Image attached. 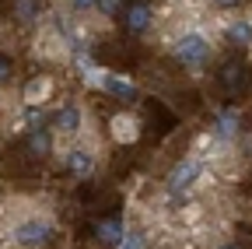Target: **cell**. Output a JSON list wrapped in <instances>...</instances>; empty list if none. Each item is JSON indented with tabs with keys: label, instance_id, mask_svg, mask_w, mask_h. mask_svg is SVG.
I'll return each instance as SVG.
<instances>
[{
	"label": "cell",
	"instance_id": "obj_1",
	"mask_svg": "<svg viewBox=\"0 0 252 249\" xmlns=\"http://www.w3.org/2000/svg\"><path fill=\"white\" fill-rule=\"evenodd\" d=\"M60 239V217L39 197H14L4 200L0 242L4 249H49Z\"/></svg>",
	"mask_w": 252,
	"mask_h": 249
},
{
	"label": "cell",
	"instance_id": "obj_2",
	"mask_svg": "<svg viewBox=\"0 0 252 249\" xmlns=\"http://www.w3.org/2000/svg\"><path fill=\"white\" fill-rule=\"evenodd\" d=\"M172 60L189 74V77H200L217 56V42H214V32H207L203 25H193V28H182L175 39L165 42Z\"/></svg>",
	"mask_w": 252,
	"mask_h": 249
},
{
	"label": "cell",
	"instance_id": "obj_3",
	"mask_svg": "<svg viewBox=\"0 0 252 249\" xmlns=\"http://www.w3.org/2000/svg\"><path fill=\"white\" fill-rule=\"evenodd\" d=\"M53 158H56V165H60V172H63V176L88 179V176H94V169H98V165H102V158H105V151H102V137H94L91 123H88V130H84L74 144L56 147Z\"/></svg>",
	"mask_w": 252,
	"mask_h": 249
},
{
	"label": "cell",
	"instance_id": "obj_4",
	"mask_svg": "<svg viewBox=\"0 0 252 249\" xmlns=\"http://www.w3.org/2000/svg\"><path fill=\"white\" fill-rule=\"evenodd\" d=\"M84 77H88V84H94V88H98L102 95H109V99H116V102H123V106H137V102L144 99V88H140L133 77L119 74V71L88 67V71H84Z\"/></svg>",
	"mask_w": 252,
	"mask_h": 249
},
{
	"label": "cell",
	"instance_id": "obj_5",
	"mask_svg": "<svg viewBox=\"0 0 252 249\" xmlns=\"http://www.w3.org/2000/svg\"><path fill=\"white\" fill-rule=\"evenodd\" d=\"M32 56L42 60V64H70V42L63 36V28L46 18L35 28V39H32Z\"/></svg>",
	"mask_w": 252,
	"mask_h": 249
},
{
	"label": "cell",
	"instance_id": "obj_6",
	"mask_svg": "<svg viewBox=\"0 0 252 249\" xmlns=\"http://www.w3.org/2000/svg\"><path fill=\"white\" fill-rule=\"evenodd\" d=\"M49 130L56 137V147H67L74 144L84 130H88V109L81 102H67V106H60L49 119Z\"/></svg>",
	"mask_w": 252,
	"mask_h": 249
},
{
	"label": "cell",
	"instance_id": "obj_7",
	"mask_svg": "<svg viewBox=\"0 0 252 249\" xmlns=\"http://www.w3.org/2000/svg\"><path fill=\"white\" fill-rule=\"evenodd\" d=\"M207 130H210V137L217 144H235L242 137V130H245V116H242L238 106H220V109H214Z\"/></svg>",
	"mask_w": 252,
	"mask_h": 249
},
{
	"label": "cell",
	"instance_id": "obj_8",
	"mask_svg": "<svg viewBox=\"0 0 252 249\" xmlns=\"http://www.w3.org/2000/svg\"><path fill=\"white\" fill-rule=\"evenodd\" d=\"M158 28V7L151 4V0H137V4H126L123 7V32L126 36H151Z\"/></svg>",
	"mask_w": 252,
	"mask_h": 249
},
{
	"label": "cell",
	"instance_id": "obj_9",
	"mask_svg": "<svg viewBox=\"0 0 252 249\" xmlns=\"http://www.w3.org/2000/svg\"><path fill=\"white\" fill-rule=\"evenodd\" d=\"M56 88H60L56 74H49V71H39V74H32V77L25 81V88H21V106H32V109H46V106L56 99Z\"/></svg>",
	"mask_w": 252,
	"mask_h": 249
},
{
	"label": "cell",
	"instance_id": "obj_10",
	"mask_svg": "<svg viewBox=\"0 0 252 249\" xmlns=\"http://www.w3.org/2000/svg\"><path fill=\"white\" fill-rule=\"evenodd\" d=\"M109 137H112V144H119V147L137 144V141L144 137V119H140L133 109L112 112V116H109Z\"/></svg>",
	"mask_w": 252,
	"mask_h": 249
},
{
	"label": "cell",
	"instance_id": "obj_11",
	"mask_svg": "<svg viewBox=\"0 0 252 249\" xmlns=\"http://www.w3.org/2000/svg\"><path fill=\"white\" fill-rule=\"evenodd\" d=\"M217 81H220V88H224L231 99H238V95H245V88L252 81V67L245 64V60H238V56H228L224 64L217 67Z\"/></svg>",
	"mask_w": 252,
	"mask_h": 249
},
{
	"label": "cell",
	"instance_id": "obj_12",
	"mask_svg": "<svg viewBox=\"0 0 252 249\" xmlns=\"http://www.w3.org/2000/svg\"><path fill=\"white\" fill-rule=\"evenodd\" d=\"M220 36L224 42H231L235 49H252V18L249 14H231V18H220Z\"/></svg>",
	"mask_w": 252,
	"mask_h": 249
},
{
	"label": "cell",
	"instance_id": "obj_13",
	"mask_svg": "<svg viewBox=\"0 0 252 249\" xmlns=\"http://www.w3.org/2000/svg\"><path fill=\"white\" fill-rule=\"evenodd\" d=\"M25 147H28L32 158H42V162H46V158H53V154H56V137H53V130H49V127L35 123V127H28Z\"/></svg>",
	"mask_w": 252,
	"mask_h": 249
},
{
	"label": "cell",
	"instance_id": "obj_14",
	"mask_svg": "<svg viewBox=\"0 0 252 249\" xmlns=\"http://www.w3.org/2000/svg\"><path fill=\"white\" fill-rule=\"evenodd\" d=\"M46 14L49 11L42 7V0H11V21L21 28H39Z\"/></svg>",
	"mask_w": 252,
	"mask_h": 249
},
{
	"label": "cell",
	"instance_id": "obj_15",
	"mask_svg": "<svg viewBox=\"0 0 252 249\" xmlns=\"http://www.w3.org/2000/svg\"><path fill=\"white\" fill-rule=\"evenodd\" d=\"M126 225H123V217H98V221L91 225V239L98 249H116L119 239H123Z\"/></svg>",
	"mask_w": 252,
	"mask_h": 249
},
{
	"label": "cell",
	"instance_id": "obj_16",
	"mask_svg": "<svg viewBox=\"0 0 252 249\" xmlns=\"http://www.w3.org/2000/svg\"><path fill=\"white\" fill-rule=\"evenodd\" d=\"M123 7H126V0H98L94 4V14H102V18H116V14H123Z\"/></svg>",
	"mask_w": 252,
	"mask_h": 249
},
{
	"label": "cell",
	"instance_id": "obj_17",
	"mask_svg": "<svg viewBox=\"0 0 252 249\" xmlns=\"http://www.w3.org/2000/svg\"><path fill=\"white\" fill-rule=\"evenodd\" d=\"M210 249H252L245 239H238V235H224V239H217Z\"/></svg>",
	"mask_w": 252,
	"mask_h": 249
},
{
	"label": "cell",
	"instance_id": "obj_18",
	"mask_svg": "<svg viewBox=\"0 0 252 249\" xmlns=\"http://www.w3.org/2000/svg\"><path fill=\"white\" fill-rule=\"evenodd\" d=\"M94 4H98V0H63V7L74 11V14H91Z\"/></svg>",
	"mask_w": 252,
	"mask_h": 249
},
{
	"label": "cell",
	"instance_id": "obj_19",
	"mask_svg": "<svg viewBox=\"0 0 252 249\" xmlns=\"http://www.w3.org/2000/svg\"><path fill=\"white\" fill-rule=\"evenodd\" d=\"M14 77V60H11V53H0V84H7Z\"/></svg>",
	"mask_w": 252,
	"mask_h": 249
},
{
	"label": "cell",
	"instance_id": "obj_20",
	"mask_svg": "<svg viewBox=\"0 0 252 249\" xmlns=\"http://www.w3.org/2000/svg\"><path fill=\"white\" fill-rule=\"evenodd\" d=\"M238 4H242V0H210V7H214V11H235Z\"/></svg>",
	"mask_w": 252,
	"mask_h": 249
},
{
	"label": "cell",
	"instance_id": "obj_21",
	"mask_svg": "<svg viewBox=\"0 0 252 249\" xmlns=\"http://www.w3.org/2000/svg\"><path fill=\"white\" fill-rule=\"evenodd\" d=\"M7 106H11V102H7V99H4V95H0V112H4V109H7Z\"/></svg>",
	"mask_w": 252,
	"mask_h": 249
}]
</instances>
